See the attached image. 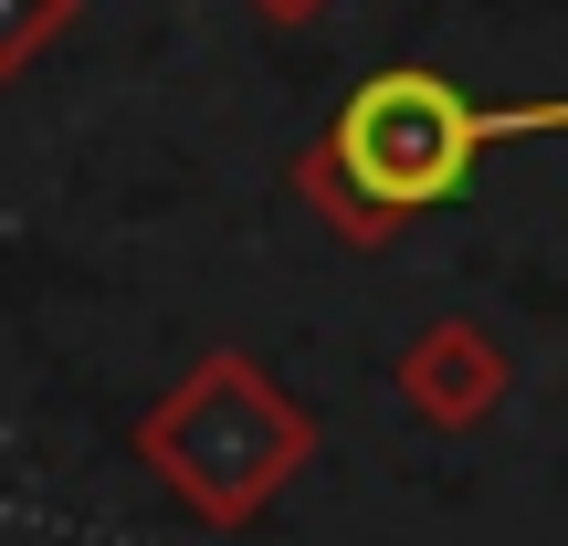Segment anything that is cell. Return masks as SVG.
Returning a JSON list of instances; mask_svg holds the SVG:
<instances>
[{
    "mask_svg": "<svg viewBox=\"0 0 568 546\" xmlns=\"http://www.w3.org/2000/svg\"><path fill=\"white\" fill-rule=\"evenodd\" d=\"M495 126H506V116H485L453 74L389 63V74H368L358 95L316 126V147L295 158V189L316 200V222L337 231V243L368 253V243H389L400 222L443 210L453 189L474 179V158H485Z\"/></svg>",
    "mask_w": 568,
    "mask_h": 546,
    "instance_id": "1",
    "label": "cell"
},
{
    "mask_svg": "<svg viewBox=\"0 0 568 546\" xmlns=\"http://www.w3.org/2000/svg\"><path fill=\"white\" fill-rule=\"evenodd\" d=\"M138 463L159 473V484L180 494L201 526L243 536V526H264L274 494L295 484L305 463H316V410H305L264 358H243V347H211V358H190L180 379L148 400V421H138Z\"/></svg>",
    "mask_w": 568,
    "mask_h": 546,
    "instance_id": "2",
    "label": "cell"
},
{
    "mask_svg": "<svg viewBox=\"0 0 568 546\" xmlns=\"http://www.w3.org/2000/svg\"><path fill=\"white\" fill-rule=\"evenodd\" d=\"M253 11H264V21H316L326 0H253Z\"/></svg>",
    "mask_w": 568,
    "mask_h": 546,
    "instance_id": "5",
    "label": "cell"
},
{
    "mask_svg": "<svg viewBox=\"0 0 568 546\" xmlns=\"http://www.w3.org/2000/svg\"><path fill=\"white\" fill-rule=\"evenodd\" d=\"M389 389H400V410H410L422 431H485L495 410H506L516 368H506V347H495L474 316H432L422 337L400 347Z\"/></svg>",
    "mask_w": 568,
    "mask_h": 546,
    "instance_id": "3",
    "label": "cell"
},
{
    "mask_svg": "<svg viewBox=\"0 0 568 546\" xmlns=\"http://www.w3.org/2000/svg\"><path fill=\"white\" fill-rule=\"evenodd\" d=\"M63 21H74V0H0V84H11L21 63L63 32Z\"/></svg>",
    "mask_w": 568,
    "mask_h": 546,
    "instance_id": "4",
    "label": "cell"
}]
</instances>
